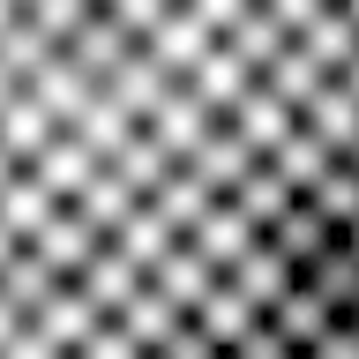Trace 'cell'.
Returning <instances> with one entry per match:
<instances>
[{
  "label": "cell",
  "instance_id": "6da1fadb",
  "mask_svg": "<svg viewBox=\"0 0 359 359\" xmlns=\"http://www.w3.org/2000/svg\"><path fill=\"white\" fill-rule=\"evenodd\" d=\"M0 359H359V0H0Z\"/></svg>",
  "mask_w": 359,
  "mask_h": 359
}]
</instances>
